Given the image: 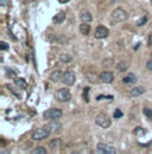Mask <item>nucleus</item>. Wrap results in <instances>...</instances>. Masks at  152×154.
Returning <instances> with one entry per match:
<instances>
[{
    "label": "nucleus",
    "mask_w": 152,
    "mask_h": 154,
    "mask_svg": "<svg viewBox=\"0 0 152 154\" xmlns=\"http://www.w3.org/2000/svg\"><path fill=\"white\" fill-rule=\"evenodd\" d=\"M108 35H110V30L104 25H99L95 30V37L99 39L106 38V37H108Z\"/></svg>",
    "instance_id": "nucleus-9"
},
{
    "label": "nucleus",
    "mask_w": 152,
    "mask_h": 154,
    "mask_svg": "<svg viewBox=\"0 0 152 154\" xmlns=\"http://www.w3.org/2000/svg\"><path fill=\"white\" fill-rule=\"evenodd\" d=\"M62 110H60V109H49V110H46L45 112H44V118L45 119H58V118H61L62 117Z\"/></svg>",
    "instance_id": "nucleus-6"
},
{
    "label": "nucleus",
    "mask_w": 152,
    "mask_h": 154,
    "mask_svg": "<svg viewBox=\"0 0 152 154\" xmlns=\"http://www.w3.org/2000/svg\"><path fill=\"white\" fill-rule=\"evenodd\" d=\"M148 44H149V47H152V34L149 36V39H148Z\"/></svg>",
    "instance_id": "nucleus-32"
},
{
    "label": "nucleus",
    "mask_w": 152,
    "mask_h": 154,
    "mask_svg": "<svg viewBox=\"0 0 152 154\" xmlns=\"http://www.w3.org/2000/svg\"><path fill=\"white\" fill-rule=\"evenodd\" d=\"M29 1H35V0H29Z\"/></svg>",
    "instance_id": "nucleus-35"
},
{
    "label": "nucleus",
    "mask_w": 152,
    "mask_h": 154,
    "mask_svg": "<svg viewBox=\"0 0 152 154\" xmlns=\"http://www.w3.org/2000/svg\"><path fill=\"white\" fill-rule=\"evenodd\" d=\"M146 68H148L149 71H152V59L146 62Z\"/></svg>",
    "instance_id": "nucleus-30"
},
{
    "label": "nucleus",
    "mask_w": 152,
    "mask_h": 154,
    "mask_svg": "<svg viewBox=\"0 0 152 154\" xmlns=\"http://www.w3.org/2000/svg\"><path fill=\"white\" fill-rule=\"evenodd\" d=\"M151 2H152V0H151Z\"/></svg>",
    "instance_id": "nucleus-36"
},
{
    "label": "nucleus",
    "mask_w": 152,
    "mask_h": 154,
    "mask_svg": "<svg viewBox=\"0 0 152 154\" xmlns=\"http://www.w3.org/2000/svg\"><path fill=\"white\" fill-rule=\"evenodd\" d=\"M80 19L82 22H84V23H90L93 20V16H92V13L89 11H86L84 10V11H82L80 13Z\"/></svg>",
    "instance_id": "nucleus-12"
},
{
    "label": "nucleus",
    "mask_w": 152,
    "mask_h": 154,
    "mask_svg": "<svg viewBox=\"0 0 152 154\" xmlns=\"http://www.w3.org/2000/svg\"><path fill=\"white\" fill-rule=\"evenodd\" d=\"M116 68H118V71H120V72H125V71H127V68H128V63L125 62V61H121V62L118 63Z\"/></svg>",
    "instance_id": "nucleus-20"
},
{
    "label": "nucleus",
    "mask_w": 152,
    "mask_h": 154,
    "mask_svg": "<svg viewBox=\"0 0 152 154\" xmlns=\"http://www.w3.org/2000/svg\"><path fill=\"white\" fill-rule=\"evenodd\" d=\"M49 135H50V133L43 127V128H39L37 130H35V131L32 133L31 137H32V140H35V141H42V140L48 139Z\"/></svg>",
    "instance_id": "nucleus-4"
},
{
    "label": "nucleus",
    "mask_w": 152,
    "mask_h": 154,
    "mask_svg": "<svg viewBox=\"0 0 152 154\" xmlns=\"http://www.w3.org/2000/svg\"><path fill=\"white\" fill-rule=\"evenodd\" d=\"M86 78L88 79V81H90V82H93V84H96V82H99V80H101L100 77L98 78V75L94 74V73H87V74H86Z\"/></svg>",
    "instance_id": "nucleus-18"
},
{
    "label": "nucleus",
    "mask_w": 152,
    "mask_h": 154,
    "mask_svg": "<svg viewBox=\"0 0 152 154\" xmlns=\"http://www.w3.org/2000/svg\"><path fill=\"white\" fill-rule=\"evenodd\" d=\"M67 1H69V0H60L61 4H64V2H67Z\"/></svg>",
    "instance_id": "nucleus-33"
},
{
    "label": "nucleus",
    "mask_w": 152,
    "mask_h": 154,
    "mask_svg": "<svg viewBox=\"0 0 152 154\" xmlns=\"http://www.w3.org/2000/svg\"><path fill=\"white\" fill-rule=\"evenodd\" d=\"M62 79H63V73H62L61 71H55V72H52L51 75H50V80L54 81V82H58V81L62 80Z\"/></svg>",
    "instance_id": "nucleus-13"
},
{
    "label": "nucleus",
    "mask_w": 152,
    "mask_h": 154,
    "mask_svg": "<svg viewBox=\"0 0 152 154\" xmlns=\"http://www.w3.org/2000/svg\"><path fill=\"white\" fill-rule=\"evenodd\" d=\"M144 93V88L143 87H133L131 90V96L132 97H139Z\"/></svg>",
    "instance_id": "nucleus-16"
},
{
    "label": "nucleus",
    "mask_w": 152,
    "mask_h": 154,
    "mask_svg": "<svg viewBox=\"0 0 152 154\" xmlns=\"http://www.w3.org/2000/svg\"><path fill=\"white\" fill-rule=\"evenodd\" d=\"M49 147H50V149H52V151H58V149H61V147H62V140H61V139H54V140H51V141L49 142Z\"/></svg>",
    "instance_id": "nucleus-11"
},
{
    "label": "nucleus",
    "mask_w": 152,
    "mask_h": 154,
    "mask_svg": "<svg viewBox=\"0 0 152 154\" xmlns=\"http://www.w3.org/2000/svg\"><path fill=\"white\" fill-rule=\"evenodd\" d=\"M5 71H6V74H7V77H8V78H14V75H16V74H14V72H13L12 69L6 68Z\"/></svg>",
    "instance_id": "nucleus-24"
},
{
    "label": "nucleus",
    "mask_w": 152,
    "mask_h": 154,
    "mask_svg": "<svg viewBox=\"0 0 152 154\" xmlns=\"http://www.w3.org/2000/svg\"><path fill=\"white\" fill-rule=\"evenodd\" d=\"M7 4H10L8 0H0V5H1V6H5V5H7Z\"/></svg>",
    "instance_id": "nucleus-31"
},
{
    "label": "nucleus",
    "mask_w": 152,
    "mask_h": 154,
    "mask_svg": "<svg viewBox=\"0 0 152 154\" xmlns=\"http://www.w3.org/2000/svg\"><path fill=\"white\" fill-rule=\"evenodd\" d=\"M122 115H124V114H122V111H121V110H119V109H116V110L114 111V118H120Z\"/></svg>",
    "instance_id": "nucleus-25"
},
{
    "label": "nucleus",
    "mask_w": 152,
    "mask_h": 154,
    "mask_svg": "<svg viewBox=\"0 0 152 154\" xmlns=\"http://www.w3.org/2000/svg\"><path fill=\"white\" fill-rule=\"evenodd\" d=\"M64 19H66V13L64 12H58L55 17H54V23L55 24H61V23H63L64 22Z\"/></svg>",
    "instance_id": "nucleus-14"
},
{
    "label": "nucleus",
    "mask_w": 152,
    "mask_h": 154,
    "mask_svg": "<svg viewBox=\"0 0 152 154\" xmlns=\"http://www.w3.org/2000/svg\"><path fill=\"white\" fill-rule=\"evenodd\" d=\"M95 123H96L99 127L106 129V128H110V127H111L112 121H111V118H110L107 115H105V114H100V115H98L96 117H95Z\"/></svg>",
    "instance_id": "nucleus-3"
},
{
    "label": "nucleus",
    "mask_w": 152,
    "mask_h": 154,
    "mask_svg": "<svg viewBox=\"0 0 152 154\" xmlns=\"http://www.w3.org/2000/svg\"><path fill=\"white\" fill-rule=\"evenodd\" d=\"M16 85L18 86V87H20V88H23V90H25L26 87H28V82L24 80V79H22V78H19V79H16Z\"/></svg>",
    "instance_id": "nucleus-19"
},
{
    "label": "nucleus",
    "mask_w": 152,
    "mask_h": 154,
    "mask_svg": "<svg viewBox=\"0 0 152 154\" xmlns=\"http://www.w3.org/2000/svg\"><path fill=\"white\" fill-rule=\"evenodd\" d=\"M96 152L100 154H115L116 151L113 146L106 145V143H99L96 146Z\"/></svg>",
    "instance_id": "nucleus-7"
},
{
    "label": "nucleus",
    "mask_w": 152,
    "mask_h": 154,
    "mask_svg": "<svg viewBox=\"0 0 152 154\" xmlns=\"http://www.w3.org/2000/svg\"><path fill=\"white\" fill-rule=\"evenodd\" d=\"M112 1H113V2H118V1H119V0H112Z\"/></svg>",
    "instance_id": "nucleus-34"
},
{
    "label": "nucleus",
    "mask_w": 152,
    "mask_h": 154,
    "mask_svg": "<svg viewBox=\"0 0 152 154\" xmlns=\"http://www.w3.org/2000/svg\"><path fill=\"white\" fill-rule=\"evenodd\" d=\"M100 79H101V81L105 82V84H111V82H113V80H114V74L112 72L105 71V72H102V73L100 74Z\"/></svg>",
    "instance_id": "nucleus-10"
},
{
    "label": "nucleus",
    "mask_w": 152,
    "mask_h": 154,
    "mask_svg": "<svg viewBox=\"0 0 152 154\" xmlns=\"http://www.w3.org/2000/svg\"><path fill=\"white\" fill-rule=\"evenodd\" d=\"M7 48H8V44H7L6 42L1 41V42H0V49H1V50H6Z\"/></svg>",
    "instance_id": "nucleus-26"
},
{
    "label": "nucleus",
    "mask_w": 152,
    "mask_h": 154,
    "mask_svg": "<svg viewBox=\"0 0 152 154\" xmlns=\"http://www.w3.org/2000/svg\"><path fill=\"white\" fill-rule=\"evenodd\" d=\"M112 18H113L114 23H121L127 19V12L124 8L118 7L112 12Z\"/></svg>",
    "instance_id": "nucleus-1"
},
{
    "label": "nucleus",
    "mask_w": 152,
    "mask_h": 154,
    "mask_svg": "<svg viewBox=\"0 0 152 154\" xmlns=\"http://www.w3.org/2000/svg\"><path fill=\"white\" fill-rule=\"evenodd\" d=\"M56 99L60 102H69L72 99V93L68 88H60L56 92Z\"/></svg>",
    "instance_id": "nucleus-5"
},
{
    "label": "nucleus",
    "mask_w": 152,
    "mask_h": 154,
    "mask_svg": "<svg viewBox=\"0 0 152 154\" xmlns=\"http://www.w3.org/2000/svg\"><path fill=\"white\" fill-rule=\"evenodd\" d=\"M60 60L62 61V62H72V60H73V57L70 56V55H68V54H61V56H60Z\"/></svg>",
    "instance_id": "nucleus-21"
},
{
    "label": "nucleus",
    "mask_w": 152,
    "mask_h": 154,
    "mask_svg": "<svg viewBox=\"0 0 152 154\" xmlns=\"http://www.w3.org/2000/svg\"><path fill=\"white\" fill-rule=\"evenodd\" d=\"M44 128L50 133V134H57L62 129V123H60L57 119H51V122L46 123Z\"/></svg>",
    "instance_id": "nucleus-2"
},
{
    "label": "nucleus",
    "mask_w": 152,
    "mask_h": 154,
    "mask_svg": "<svg viewBox=\"0 0 152 154\" xmlns=\"http://www.w3.org/2000/svg\"><path fill=\"white\" fill-rule=\"evenodd\" d=\"M88 91H89V88L87 87V88H84V91H83V97H84V99L87 100V102H89V98H88Z\"/></svg>",
    "instance_id": "nucleus-29"
},
{
    "label": "nucleus",
    "mask_w": 152,
    "mask_h": 154,
    "mask_svg": "<svg viewBox=\"0 0 152 154\" xmlns=\"http://www.w3.org/2000/svg\"><path fill=\"white\" fill-rule=\"evenodd\" d=\"M122 81L125 84H136L137 82V77L134 74H128L127 77H125L122 79Z\"/></svg>",
    "instance_id": "nucleus-17"
},
{
    "label": "nucleus",
    "mask_w": 152,
    "mask_h": 154,
    "mask_svg": "<svg viewBox=\"0 0 152 154\" xmlns=\"http://www.w3.org/2000/svg\"><path fill=\"white\" fill-rule=\"evenodd\" d=\"M62 80H63V82H64L66 85H68V86H73V85L75 84V80H76L75 73H74L72 69L64 72V73H63V79H62Z\"/></svg>",
    "instance_id": "nucleus-8"
},
{
    "label": "nucleus",
    "mask_w": 152,
    "mask_h": 154,
    "mask_svg": "<svg viewBox=\"0 0 152 154\" xmlns=\"http://www.w3.org/2000/svg\"><path fill=\"white\" fill-rule=\"evenodd\" d=\"M32 154H46V149L44 148V147H36V148H34L32 149Z\"/></svg>",
    "instance_id": "nucleus-22"
},
{
    "label": "nucleus",
    "mask_w": 152,
    "mask_h": 154,
    "mask_svg": "<svg viewBox=\"0 0 152 154\" xmlns=\"http://www.w3.org/2000/svg\"><path fill=\"white\" fill-rule=\"evenodd\" d=\"M113 65V60H106V61H104V66L105 67H111Z\"/></svg>",
    "instance_id": "nucleus-27"
},
{
    "label": "nucleus",
    "mask_w": 152,
    "mask_h": 154,
    "mask_svg": "<svg viewBox=\"0 0 152 154\" xmlns=\"http://www.w3.org/2000/svg\"><path fill=\"white\" fill-rule=\"evenodd\" d=\"M143 112H144V115L146 116V117H149V118H152V110H151V109H149V108H144Z\"/></svg>",
    "instance_id": "nucleus-23"
},
{
    "label": "nucleus",
    "mask_w": 152,
    "mask_h": 154,
    "mask_svg": "<svg viewBox=\"0 0 152 154\" xmlns=\"http://www.w3.org/2000/svg\"><path fill=\"white\" fill-rule=\"evenodd\" d=\"M146 20H148V18H146V17H143V18H142V19H140V20L137 23V25H138V26H140V25L145 24V23H146Z\"/></svg>",
    "instance_id": "nucleus-28"
},
{
    "label": "nucleus",
    "mask_w": 152,
    "mask_h": 154,
    "mask_svg": "<svg viewBox=\"0 0 152 154\" xmlns=\"http://www.w3.org/2000/svg\"><path fill=\"white\" fill-rule=\"evenodd\" d=\"M80 32H81L82 35H84V36L89 35V32H90V26H89V24L83 22V23L80 25Z\"/></svg>",
    "instance_id": "nucleus-15"
}]
</instances>
